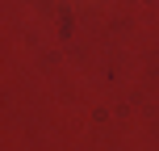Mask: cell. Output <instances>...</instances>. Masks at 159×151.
<instances>
[]
</instances>
